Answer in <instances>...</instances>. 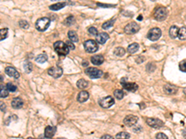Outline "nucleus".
<instances>
[{
    "label": "nucleus",
    "mask_w": 186,
    "mask_h": 139,
    "mask_svg": "<svg viewBox=\"0 0 186 139\" xmlns=\"http://www.w3.org/2000/svg\"><path fill=\"white\" fill-rule=\"evenodd\" d=\"M54 49L60 56H66L70 51L66 43H63L62 41H58L54 43Z\"/></svg>",
    "instance_id": "nucleus-1"
},
{
    "label": "nucleus",
    "mask_w": 186,
    "mask_h": 139,
    "mask_svg": "<svg viewBox=\"0 0 186 139\" xmlns=\"http://www.w3.org/2000/svg\"><path fill=\"white\" fill-rule=\"evenodd\" d=\"M50 24V20L48 18H40L36 21L35 22V28L40 32H44L48 28V26Z\"/></svg>",
    "instance_id": "nucleus-2"
},
{
    "label": "nucleus",
    "mask_w": 186,
    "mask_h": 139,
    "mask_svg": "<svg viewBox=\"0 0 186 139\" xmlns=\"http://www.w3.org/2000/svg\"><path fill=\"white\" fill-rule=\"evenodd\" d=\"M167 11L163 7H156L154 11V17L156 21H164L167 18Z\"/></svg>",
    "instance_id": "nucleus-3"
},
{
    "label": "nucleus",
    "mask_w": 186,
    "mask_h": 139,
    "mask_svg": "<svg viewBox=\"0 0 186 139\" xmlns=\"http://www.w3.org/2000/svg\"><path fill=\"white\" fill-rule=\"evenodd\" d=\"M162 35V32L159 28H153L147 33V38L151 41L158 40Z\"/></svg>",
    "instance_id": "nucleus-4"
},
{
    "label": "nucleus",
    "mask_w": 186,
    "mask_h": 139,
    "mask_svg": "<svg viewBox=\"0 0 186 139\" xmlns=\"http://www.w3.org/2000/svg\"><path fill=\"white\" fill-rule=\"evenodd\" d=\"M86 74L92 79H96L102 77L103 75V72L97 68H87L86 69Z\"/></svg>",
    "instance_id": "nucleus-5"
},
{
    "label": "nucleus",
    "mask_w": 186,
    "mask_h": 139,
    "mask_svg": "<svg viewBox=\"0 0 186 139\" xmlns=\"http://www.w3.org/2000/svg\"><path fill=\"white\" fill-rule=\"evenodd\" d=\"M84 47L88 53H94L98 50V45L94 40H88L84 43Z\"/></svg>",
    "instance_id": "nucleus-6"
},
{
    "label": "nucleus",
    "mask_w": 186,
    "mask_h": 139,
    "mask_svg": "<svg viewBox=\"0 0 186 139\" xmlns=\"http://www.w3.org/2000/svg\"><path fill=\"white\" fill-rule=\"evenodd\" d=\"M114 103V99L112 96H104L102 98H100L99 101V104L100 107H102L104 108H108L112 107Z\"/></svg>",
    "instance_id": "nucleus-7"
},
{
    "label": "nucleus",
    "mask_w": 186,
    "mask_h": 139,
    "mask_svg": "<svg viewBox=\"0 0 186 139\" xmlns=\"http://www.w3.org/2000/svg\"><path fill=\"white\" fill-rule=\"evenodd\" d=\"M139 30H140L139 25L135 23V22H130V23H128L125 27L124 31L126 33H128V35H133V33H136Z\"/></svg>",
    "instance_id": "nucleus-8"
},
{
    "label": "nucleus",
    "mask_w": 186,
    "mask_h": 139,
    "mask_svg": "<svg viewBox=\"0 0 186 139\" xmlns=\"http://www.w3.org/2000/svg\"><path fill=\"white\" fill-rule=\"evenodd\" d=\"M146 122L149 126H151L153 128H155V129L161 128L164 125V122L162 121H160L159 119H155V118H148L146 120Z\"/></svg>",
    "instance_id": "nucleus-9"
},
{
    "label": "nucleus",
    "mask_w": 186,
    "mask_h": 139,
    "mask_svg": "<svg viewBox=\"0 0 186 139\" xmlns=\"http://www.w3.org/2000/svg\"><path fill=\"white\" fill-rule=\"evenodd\" d=\"M62 72H63L62 69L61 68V67H58V66H56V67H51V68L48 70V74L51 75V76L54 77V78H59V77H61L62 74Z\"/></svg>",
    "instance_id": "nucleus-10"
},
{
    "label": "nucleus",
    "mask_w": 186,
    "mask_h": 139,
    "mask_svg": "<svg viewBox=\"0 0 186 139\" xmlns=\"http://www.w3.org/2000/svg\"><path fill=\"white\" fill-rule=\"evenodd\" d=\"M138 120H139V118H138L137 116L130 114V115L126 116V118L124 119V123L128 126H133L134 124H136L138 122Z\"/></svg>",
    "instance_id": "nucleus-11"
},
{
    "label": "nucleus",
    "mask_w": 186,
    "mask_h": 139,
    "mask_svg": "<svg viewBox=\"0 0 186 139\" xmlns=\"http://www.w3.org/2000/svg\"><path fill=\"white\" fill-rule=\"evenodd\" d=\"M121 84L123 86V88L125 90H128V91H130V92H135L138 90L139 88V86L138 84H136L135 82H122Z\"/></svg>",
    "instance_id": "nucleus-12"
},
{
    "label": "nucleus",
    "mask_w": 186,
    "mask_h": 139,
    "mask_svg": "<svg viewBox=\"0 0 186 139\" xmlns=\"http://www.w3.org/2000/svg\"><path fill=\"white\" fill-rule=\"evenodd\" d=\"M5 71L9 76L12 77V78L18 79L19 77H20V73H19V71L15 68H13V67H7V68L5 69Z\"/></svg>",
    "instance_id": "nucleus-13"
},
{
    "label": "nucleus",
    "mask_w": 186,
    "mask_h": 139,
    "mask_svg": "<svg viewBox=\"0 0 186 139\" xmlns=\"http://www.w3.org/2000/svg\"><path fill=\"white\" fill-rule=\"evenodd\" d=\"M164 91L167 95H174L178 91V87L172 84H166L164 85Z\"/></svg>",
    "instance_id": "nucleus-14"
},
{
    "label": "nucleus",
    "mask_w": 186,
    "mask_h": 139,
    "mask_svg": "<svg viewBox=\"0 0 186 139\" xmlns=\"http://www.w3.org/2000/svg\"><path fill=\"white\" fill-rule=\"evenodd\" d=\"M56 133V127L54 126H47L45 129V136L47 138H52Z\"/></svg>",
    "instance_id": "nucleus-15"
},
{
    "label": "nucleus",
    "mask_w": 186,
    "mask_h": 139,
    "mask_svg": "<svg viewBox=\"0 0 186 139\" xmlns=\"http://www.w3.org/2000/svg\"><path fill=\"white\" fill-rule=\"evenodd\" d=\"M108 38H109V36H108L106 33H98V35L96 36V41L99 44L103 45L108 40Z\"/></svg>",
    "instance_id": "nucleus-16"
},
{
    "label": "nucleus",
    "mask_w": 186,
    "mask_h": 139,
    "mask_svg": "<svg viewBox=\"0 0 186 139\" xmlns=\"http://www.w3.org/2000/svg\"><path fill=\"white\" fill-rule=\"evenodd\" d=\"M11 106H12L13 108L18 110V108H22V106H23V101H22L20 97H15V98H13L12 101H11Z\"/></svg>",
    "instance_id": "nucleus-17"
},
{
    "label": "nucleus",
    "mask_w": 186,
    "mask_h": 139,
    "mask_svg": "<svg viewBox=\"0 0 186 139\" xmlns=\"http://www.w3.org/2000/svg\"><path fill=\"white\" fill-rule=\"evenodd\" d=\"M90 61L92 62V64L94 65H100L102 64L103 61H104V58L102 57V55H95L90 59Z\"/></svg>",
    "instance_id": "nucleus-18"
},
{
    "label": "nucleus",
    "mask_w": 186,
    "mask_h": 139,
    "mask_svg": "<svg viewBox=\"0 0 186 139\" xmlns=\"http://www.w3.org/2000/svg\"><path fill=\"white\" fill-rule=\"evenodd\" d=\"M88 97H89V95L87 91H81L77 96V100H78V102L83 103L88 99Z\"/></svg>",
    "instance_id": "nucleus-19"
},
{
    "label": "nucleus",
    "mask_w": 186,
    "mask_h": 139,
    "mask_svg": "<svg viewBox=\"0 0 186 139\" xmlns=\"http://www.w3.org/2000/svg\"><path fill=\"white\" fill-rule=\"evenodd\" d=\"M139 44H137V43H133L131 45H129L128 47V53L130 54H134V53H136V52L139 50Z\"/></svg>",
    "instance_id": "nucleus-20"
},
{
    "label": "nucleus",
    "mask_w": 186,
    "mask_h": 139,
    "mask_svg": "<svg viewBox=\"0 0 186 139\" xmlns=\"http://www.w3.org/2000/svg\"><path fill=\"white\" fill-rule=\"evenodd\" d=\"M179 33V28L177 26H171L169 29V35L171 38H177Z\"/></svg>",
    "instance_id": "nucleus-21"
},
{
    "label": "nucleus",
    "mask_w": 186,
    "mask_h": 139,
    "mask_svg": "<svg viewBox=\"0 0 186 139\" xmlns=\"http://www.w3.org/2000/svg\"><path fill=\"white\" fill-rule=\"evenodd\" d=\"M77 87L80 88V89H85L88 87V82L86 81L85 79H80V80L77 81Z\"/></svg>",
    "instance_id": "nucleus-22"
},
{
    "label": "nucleus",
    "mask_w": 186,
    "mask_h": 139,
    "mask_svg": "<svg viewBox=\"0 0 186 139\" xmlns=\"http://www.w3.org/2000/svg\"><path fill=\"white\" fill-rule=\"evenodd\" d=\"M65 5H66V3H64V2H59V3H56V4H53V5H51L50 7V9L51 10H59V9H62Z\"/></svg>",
    "instance_id": "nucleus-23"
},
{
    "label": "nucleus",
    "mask_w": 186,
    "mask_h": 139,
    "mask_svg": "<svg viewBox=\"0 0 186 139\" xmlns=\"http://www.w3.org/2000/svg\"><path fill=\"white\" fill-rule=\"evenodd\" d=\"M68 37L71 42H78V35L74 31H69L68 32Z\"/></svg>",
    "instance_id": "nucleus-24"
},
{
    "label": "nucleus",
    "mask_w": 186,
    "mask_h": 139,
    "mask_svg": "<svg viewBox=\"0 0 186 139\" xmlns=\"http://www.w3.org/2000/svg\"><path fill=\"white\" fill-rule=\"evenodd\" d=\"M9 96V91L6 87V85H0V97L5 98Z\"/></svg>",
    "instance_id": "nucleus-25"
},
{
    "label": "nucleus",
    "mask_w": 186,
    "mask_h": 139,
    "mask_svg": "<svg viewBox=\"0 0 186 139\" xmlns=\"http://www.w3.org/2000/svg\"><path fill=\"white\" fill-rule=\"evenodd\" d=\"M178 36L181 40H185L186 39V27H181V29H179Z\"/></svg>",
    "instance_id": "nucleus-26"
},
{
    "label": "nucleus",
    "mask_w": 186,
    "mask_h": 139,
    "mask_svg": "<svg viewBox=\"0 0 186 139\" xmlns=\"http://www.w3.org/2000/svg\"><path fill=\"white\" fill-rule=\"evenodd\" d=\"M36 62L38 63H44L48 61V56L46 54H41V55H38L35 59Z\"/></svg>",
    "instance_id": "nucleus-27"
},
{
    "label": "nucleus",
    "mask_w": 186,
    "mask_h": 139,
    "mask_svg": "<svg viewBox=\"0 0 186 139\" xmlns=\"http://www.w3.org/2000/svg\"><path fill=\"white\" fill-rule=\"evenodd\" d=\"M7 35H9V30H7V28L0 29V41L5 40L7 37Z\"/></svg>",
    "instance_id": "nucleus-28"
},
{
    "label": "nucleus",
    "mask_w": 186,
    "mask_h": 139,
    "mask_svg": "<svg viewBox=\"0 0 186 139\" xmlns=\"http://www.w3.org/2000/svg\"><path fill=\"white\" fill-rule=\"evenodd\" d=\"M23 68H24V70H25V72H31L32 70H33V65H32V63L31 62H29V61H25L23 63Z\"/></svg>",
    "instance_id": "nucleus-29"
},
{
    "label": "nucleus",
    "mask_w": 186,
    "mask_h": 139,
    "mask_svg": "<svg viewBox=\"0 0 186 139\" xmlns=\"http://www.w3.org/2000/svg\"><path fill=\"white\" fill-rule=\"evenodd\" d=\"M115 137H116V139H128L130 137V134L126 132H121L118 133Z\"/></svg>",
    "instance_id": "nucleus-30"
},
{
    "label": "nucleus",
    "mask_w": 186,
    "mask_h": 139,
    "mask_svg": "<svg viewBox=\"0 0 186 139\" xmlns=\"http://www.w3.org/2000/svg\"><path fill=\"white\" fill-rule=\"evenodd\" d=\"M74 22H76V20H74V16H69L68 18H66L65 19V21H64V23L66 26H70V25H73Z\"/></svg>",
    "instance_id": "nucleus-31"
},
{
    "label": "nucleus",
    "mask_w": 186,
    "mask_h": 139,
    "mask_svg": "<svg viewBox=\"0 0 186 139\" xmlns=\"http://www.w3.org/2000/svg\"><path fill=\"white\" fill-rule=\"evenodd\" d=\"M125 53H126V50L123 47H116L114 49V54L118 56V57H122V56L125 55Z\"/></svg>",
    "instance_id": "nucleus-32"
},
{
    "label": "nucleus",
    "mask_w": 186,
    "mask_h": 139,
    "mask_svg": "<svg viewBox=\"0 0 186 139\" xmlns=\"http://www.w3.org/2000/svg\"><path fill=\"white\" fill-rule=\"evenodd\" d=\"M114 96L116 97L117 99H122L123 97H124L125 94H124V92L122 91V90L117 89V90H115V91L114 92Z\"/></svg>",
    "instance_id": "nucleus-33"
},
{
    "label": "nucleus",
    "mask_w": 186,
    "mask_h": 139,
    "mask_svg": "<svg viewBox=\"0 0 186 139\" xmlns=\"http://www.w3.org/2000/svg\"><path fill=\"white\" fill-rule=\"evenodd\" d=\"M6 87H7V91H9V92H15L17 90V86L14 85L12 82H9V84L6 85Z\"/></svg>",
    "instance_id": "nucleus-34"
},
{
    "label": "nucleus",
    "mask_w": 186,
    "mask_h": 139,
    "mask_svg": "<svg viewBox=\"0 0 186 139\" xmlns=\"http://www.w3.org/2000/svg\"><path fill=\"white\" fill-rule=\"evenodd\" d=\"M114 19H113V20H110V21H108L106 22H104V23L102 24V28L103 29H109L110 27H112V26L114 25Z\"/></svg>",
    "instance_id": "nucleus-35"
},
{
    "label": "nucleus",
    "mask_w": 186,
    "mask_h": 139,
    "mask_svg": "<svg viewBox=\"0 0 186 139\" xmlns=\"http://www.w3.org/2000/svg\"><path fill=\"white\" fill-rule=\"evenodd\" d=\"M88 33L91 35H98V30L95 27H89L88 28Z\"/></svg>",
    "instance_id": "nucleus-36"
},
{
    "label": "nucleus",
    "mask_w": 186,
    "mask_h": 139,
    "mask_svg": "<svg viewBox=\"0 0 186 139\" xmlns=\"http://www.w3.org/2000/svg\"><path fill=\"white\" fill-rule=\"evenodd\" d=\"M19 25H20V27H21L22 29H28L29 28V24L26 21H21L20 22H19Z\"/></svg>",
    "instance_id": "nucleus-37"
},
{
    "label": "nucleus",
    "mask_w": 186,
    "mask_h": 139,
    "mask_svg": "<svg viewBox=\"0 0 186 139\" xmlns=\"http://www.w3.org/2000/svg\"><path fill=\"white\" fill-rule=\"evenodd\" d=\"M180 70L183 72H186V59H183L181 63H180Z\"/></svg>",
    "instance_id": "nucleus-38"
},
{
    "label": "nucleus",
    "mask_w": 186,
    "mask_h": 139,
    "mask_svg": "<svg viewBox=\"0 0 186 139\" xmlns=\"http://www.w3.org/2000/svg\"><path fill=\"white\" fill-rule=\"evenodd\" d=\"M146 70L149 71V72H152V71H154L155 70V65L154 63H149L146 67Z\"/></svg>",
    "instance_id": "nucleus-39"
},
{
    "label": "nucleus",
    "mask_w": 186,
    "mask_h": 139,
    "mask_svg": "<svg viewBox=\"0 0 186 139\" xmlns=\"http://www.w3.org/2000/svg\"><path fill=\"white\" fill-rule=\"evenodd\" d=\"M155 137L156 139H167V136L164 133H158Z\"/></svg>",
    "instance_id": "nucleus-40"
},
{
    "label": "nucleus",
    "mask_w": 186,
    "mask_h": 139,
    "mask_svg": "<svg viewBox=\"0 0 186 139\" xmlns=\"http://www.w3.org/2000/svg\"><path fill=\"white\" fill-rule=\"evenodd\" d=\"M66 45H67V47H68L69 49H71V50H74V48H76V47L74 46V44L71 42V41H68V42L66 43Z\"/></svg>",
    "instance_id": "nucleus-41"
},
{
    "label": "nucleus",
    "mask_w": 186,
    "mask_h": 139,
    "mask_svg": "<svg viewBox=\"0 0 186 139\" xmlns=\"http://www.w3.org/2000/svg\"><path fill=\"white\" fill-rule=\"evenodd\" d=\"M6 108H7L6 104L2 102V101H0V110L4 112V111H6Z\"/></svg>",
    "instance_id": "nucleus-42"
},
{
    "label": "nucleus",
    "mask_w": 186,
    "mask_h": 139,
    "mask_svg": "<svg viewBox=\"0 0 186 139\" xmlns=\"http://www.w3.org/2000/svg\"><path fill=\"white\" fill-rule=\"evenodd\" d=\"M102 139H114V138L111 136H109V134H104V136L102 137Z\"/></svg>",
    "instance_id": "nucleus-43"
},
{
    "label": "nucleus",
    "mask_w": 186,
    "mask_h": 139,
    "mask_svg": "<svg viewBox=\"0 0 186 139\" xmlns=\"http://www.w3.org/2000/svg\"><path fill=\"white\" fill-rule=\"evenodd\" d=\"M143 61H144V58H143V57H140V58L137 59L136 61H137V63H141Z\"/></svg>",
    "instance_id": "nucleus-44"
},
{
    "label": "nucleus",
    "mask_w": 186,
    "mask_h": 139,
    "mask_svg": "<svg viewBox=\"0 0 186 139\" xmlns=\"http://www.w3.org/2000/svg\"><path fill=\"white\" fill-rule=\"evenodd\" d=\"M123 14L124 15H126V17H132V13H129V12H126V11H124V12H123Z\"/></svg>",
    "instance_id": "nucleus-45"
},
{
    "label": "nucleus",
    "mask_w": 186,
    "mask_h": 139,
    "mask_svg": "<svg viewBox=\"0 0 186 139\" xmlns=\"http://www.w3.org/2000/svg\"><path fill=\"white\" fill-rule=\"evenodd\" d=\"M182 134H183V137L186 139V128L183 130V132H182Z\"/></svg>",
    "instance_id": "nucleus-46"
},
{
    "label": "nucleus",
    "mask_w": 186,
    "mask_h": 139,
    "mask_svg": "<svg viewBox=\"0 0 186 139\" xmlns=\"http://www.w3.org/2000/svg\"><path fill=\"white\" fill-rule=\"evenodd\" d=\"M3 80H4V77H3L2 75H1V76H0V82H3Z\"/></svg>",
    "instance_id": "nucleus-47"
},
{
    "label": "nucleus",
    "mask_w": 186,
    "mask_h": 139,
    "mask_svg": "<svg viewBox=\"0 0 186 139\" xmlns=\"http://www.w3.org/2000/svg\"><path fill=\"white\" fill-rule=\"evenodd\" d=\"M83 65H84V66H88V62H87V61H86V62H83Z\"/></svg>",
    "instance_id": "nucleus-48"
},
{
    "label": "nucleus",
    "mask_w": 186,
    "mask_h": 139,
    "mask_svg": "<svg viewBox=\"0 0 186 139\" xmlns=\"http://www.w3.org/2000/svg\"><path fill=\"white\" fill-rule=\"evenodd\" d=\"M138 20H139V21H141V20H143V17L140 16V17H139V19H138Z\"/></svg>",
    "instance_id": "nucleus-49"
},
{
    "label": "nucleus",
    "mask_w": 186,
    "mask_h": 139,
    "mask_svg": "<svg viewBox=\"0 0 186 139\" xmlns=\"http://www.w3.org/2000/svg\"><path fill=\"white\" fill-rule=\"evenodd\" d=\"M183 92H184V94H185V95H186V87H185V88L183 89Z\"/></svg>",
    "instance_id": "nucleus-50"
},
{
    "label": "nucleus",
    "mask_w": 186,
    "mask_h": 139,
    "mask_svg": "<svg viewBox=\"0 0 186 139\" xmlns=\"http://www.w3.org/2000/svg\"><path fill=\"white\" fill-rule=\"evenodd\" d=\"M57 139H66V138H63V137H59V138H57Z\"/></svg>",
    "instance_id": "nucleus-51"
},
{
    "label": "nucleus",
    "mask_w": 186,
    "mask_h": 139,
    "mask_svg": "<svg viewBox=\"0 0 186 139\" xmlns=\"http://www.w3.org/2000/svg\"><path fill=\"white\" fill-rule=\"evenodd\" d=\"M27 139H35V138H33V137H28Z\"/></svg>",
    "instance_id": "nucleus-52"
}]
</instances>
